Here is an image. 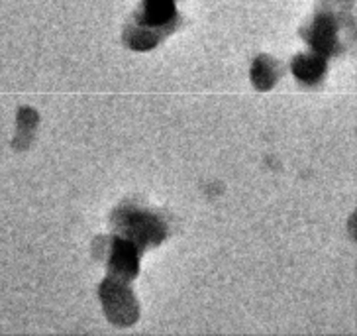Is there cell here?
<instances>
[{
    "label": "cell",
    "instance_id": "6da1fadb",
    "mask_svg": "<svg viewBox=\"0 0 357 336\" xmlns=\"http://www.w3.org/2000/svg\"><path fill=\"white\" fill-rule=\"evenodd\" d=\"M116 234L130 240L137 250H146L163 242L167 228L158 214L136 207H122L116 212Z\"/></svg>",
    "mask_w": 357,
    "mask_h": 336
},
{
    "label": "cell",
    "instance_id": "7a4b0ae2",
    "mask_svg": "<svg viewBox=\"0 0 357 336\" xmlns=\"http://www.w3.org/2000/svg\"><path fill=\"white\" fill-rule=\"evenodd\" d=\"M98 295H100V301L110 323L118 326H130L136 323L139 316V307L126 282H120L108 275L100 284Z\"/></svg>",
    "mask_w": 357,
    "mask_h": 336
},
{
    "label": "cell",
    "instance_id": "3957f363",
    "mask_svg": "<svg viewBox=\"0 0 357 336\" xmlns=\"http://www.w3.org/2000/svg\"><path fill=\"white\" fill-rule=\"evenodd\" d=\"M337 14L332 8H322L318 10L314 20L306 26L303 32L308 45L312 48V52L320 53L322 57L334 55L337 52Z\"/></svg>",
    "mask_w": 357,
    "mask_h": 336
},
{
    "label": "cell",
    "instance_id": "277c9868",
    "mask_svg": "<svg viewBox=\"0 0 357 336\" xmlns=\"http://www.w3.org/2000/svg\"><path fill=\"white\" fill-rule=\"evenodd\" d=\"M139 272V250L126 238L116 234L112 240L110 260H108V273L120 282H132Z\"/></svg>",
    "mask_w": 357,
    "mask_h": 336
},
{
    "label": "cell",
    "instance_id": "5b68a950",
    "mask_svg": "<svg viewBox=\"0 0 357 336\" xmlns=\"http://www.w3.org/2000/svg\"><path fill=\"white\" fill-rule=\"evenodd\" d=\"M173 30H169V28H153V26H146V24L134 20L130 26H126L124 42L128 48H132L136 52H147V50H153Z\"/></svg>",
    "mask_w": 357,
    "mask_h": 336
},
{
    "label": "cell",
    "instance_id": "8992f818",
    "mask_svg": "<svg viewBox=\"0 0 357 336\" xmlns=\"http://www.w3.org/2000/svg\"><path fill=\"white\" fill-rule=\"evenodd\" d=\"M293 75L305 85H316L322 81L326 73V57L320 53H301L291 61Z\"/></svg>",
    "mask_w": 357,
    "mask_h": 336
},
{
    "label": "cell",
    "instance_id": "52a82bcc",
    "mask_svg": "<svg viewBox=\"0 0 357 336\" xmlns=\"http://www.w3.org/2000/svg\"><path fill=\"white\" fill-rule=\"evenodd\" d=\"M279 75H281V69H279V64L275 61L273 57H269V55H259V57L253 61L252 81L259 91L271 89V87L277 83Z\"/></svg>",
    "mask_w": 357,
    "mask_h": 336
}]
</instances>
